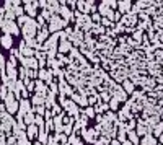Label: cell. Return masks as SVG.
<instances>
[{
	"instance_id": "cell-4",
	"label": "cell",
	"mask_w": 163,
	"mask_h": 145,
	"mask_svg": "<svg viewBox=\"0 0 163 145\" xmlns=\"http://www.w3.org/2000/svg\"><path fill=\"white\" fill-rule=\"evenodd\" d=\"M126 88H127V91H132V85H130V83H129V82H127V83H126Z\"/></svg>"
},
{
	"instance_id": "cell-1",
	"label": "cell",
	"mask_w": 163,
	"mask_h": 145,
	"mask_svg": "<svg viewBox=\"0 0 163 145\" xmlns=\"http://www.w3.org/2000/svg\"><path fill=\"white\" fill-rule=\"evenodd\" d=\"M161 134H163V122L155 126V135H161Z\"/></svg>"
},
{
	"instance_id": "cell-5",
	"label": "cell",
	"mask_w": 163,
	"mask_h": 145,
	"mask_svg": "<svg viewBox=\"0 0 163 145\" xmlns=\"http://www.w3.org/2000/svg\"><path fill=\"white\" fill-rule=\"evenodd\" d=\"M160 140H161V143H163V134L160 135Z\"/></svg>"
},
{
	"instance_id": "cell-2",
	"label": "cell",
	"mask_w": 163,
	"mask_h": 145,
	"mask_svg": "<svg viewBox=\"0 0 163 145\" xmlns=\"http://www.w3.org/2000/svg\"><path fill=\"white\" fill-rule=\"evenodd\" d=\"M142 145H155V140L152 137H145V139L142 140Z\"/></svg>"
},
{
	"instance_id": "cell-3",
	"label": "cell",
	"mask_w": 163,
	"mask_h": 145,
	"mask_svg": "<svg viewBox=\"0 0 163 145\" xmlns=\"http://www.w3.org/2000/svg\"><path fill=\"white\" fill-rule=\"evenodd\" d=\"M130 140H134V143H139V140H137V135H136V134H130Z\"/></svg>"
}]
</instances>
